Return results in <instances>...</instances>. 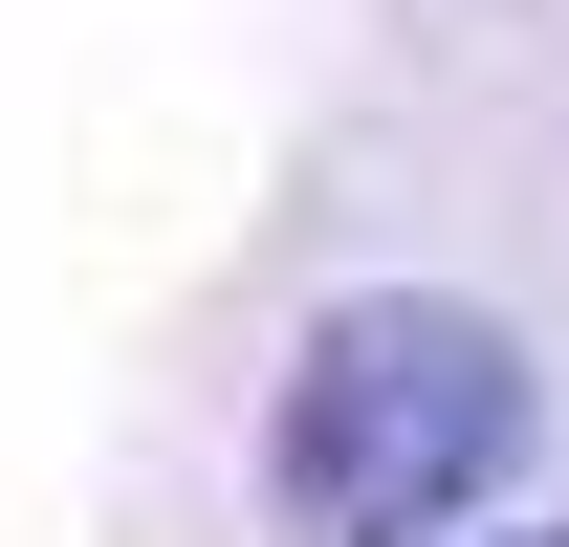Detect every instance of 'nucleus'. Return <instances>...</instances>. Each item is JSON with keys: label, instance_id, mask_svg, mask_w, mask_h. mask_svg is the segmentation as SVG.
<instances>
[{"label": "nucleus", "instance_id": "obj_1", "mask_svg": "<svg viewBox=\"0 0 569 547\" xmlns=\"http://www.w3.org/2000/svg\"><path fill=\"white\" fill-rule=\"evenodd\" d=\"M526 438H548V372L503 307L351 285V307H307V350L263 395V504H284V547H460L526 481Z\"/></svg>", "mask_w": 569, "mask_h": 547}, {"label": "nucleus", "instance_id": "obj_2", "mask_svg": "<svg viewBox=\"0 0 569 547\" xmlns=\"http://www.w3.org/2000/svg\"><path fill=\"white\" fill-rule=\"evenodd\" d=\"M482 547H569V526H482Z\"/></svg>", "mask_w": 569, "mask_h": 547}]
</instances>
